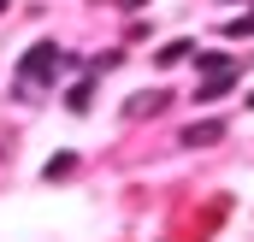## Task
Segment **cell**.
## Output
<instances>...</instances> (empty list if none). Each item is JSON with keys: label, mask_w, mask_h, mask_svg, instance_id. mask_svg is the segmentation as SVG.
Here are the masks:
<instances>
[{"label": "cell", "mask_w": 254, "mask_h": 242, "mask_svg": "<svg viewBox=\"0 0 254 242\" xmlns=\"http://www.w3.org/2000/svg\"><path fill=\"white\" fill-rule=\"evenodd\" d=\"M12 71H18V95L48 89V83H54V71H60V42H48V36H42V42H30V48H24V60L12 65Z\"/></svg>", "instance_id": "6da1fadb"}, {"label": "cell", "mask_w": 254, "mask_h": 242, "mask_svg": "<svg viewBox=\"0 0 254 242\" xmlns=\"http://www.w3.org/2000/svg\"><path fill=\"white\" fill-rule=\"evenodd\" d=\"M166 107H172V95H166V89H136L119 113H125V119H148V113H166Z\"/></svg>", "instance_id": "7a4b0ae2"}, {"label": "cell", "mask_w": 254, "mask_h": 242, "mask_svg": "<svg viewBox=\"0 0 254 242\" xmlns=\"http://www.w3.org/2000/svg\"><path fill=\"white\" fill-rule=\"evenodd\" d=\"M225 136V119H201V124H184V148H207Z\"/></svg>", "instance_id": "3957f363"}, {"label": "cell", "mask_w": 254, "mask_h": 242, "mask_svg": "<svg viewBox=\"0 0 254 242\" xmlns=\"http://www.w3.org/2000/svg\"><path fill=\"white\" fill-rule=\"evenodd\" d=\"M95 83H101V77H95V71H83V77L65 89V107H71V113H89V101H95Z\"/></svg>", "instance_id": "277c9868"}, {"label": "cell", "mask_w": 254, "mask_h": 242, "mask_svg": "<svg viewBox=\"0 0 254 242\" xmlns=\"http://www.w3.org/2000/svg\"><path fill=\"white\" fill-rule=\"evenodd\" d=\"M237 89V71H219V77H201L195 83V101H219V95H231Z\"/></svg>", "instance_id": "5b68a950"}, {"label": "cell", "mask_w": 254, "mask_h": 242, "mask_svg": "<svg viewBox=\"0 0 254 242\" xmlns=\"http://www.w3.org/2000/svg\"><path fill=\"white\" fill-rule=\"evenodd\" d=\"M190 54H195V42H190V36H178V42H166V48L154 54V65H184Z\"/></svg>", "instance_id": "8992f818"}, {"label": "cell", "mask_w": 254, "mask_h": 242, "mask_svg": "<svg viewBox=\"0 0 254 242\" xmlns=\"http://www.w3.org/2000/svg\"><path fill=\"white\" fill-rule=\"evenodd\" d=\"M71 172H77V154H54V160L42 166V178H48V183H60V178H71Z\"/></svg>", "instance_id": "52a82bcc"}, {"label": "cell", "mask_w": 254, "mask_h": 242, "mask_svg": "<svg viewBox=\"0 0 254 242\" xmlns=\"http://www.w3.org/2000/svg\"><path fill=\"white\" fill-rule=\"evenodd\" d=\"M225 36H231V42H243V36H254V6H249V12H237V18L225 24Z\"/></svg>", "instance_id": "ba28073f"}, {"label": "cell", "mask_w": 254, "mask_h": 242, "mask_svg": "<svg viewBox=\"0 0 254 242\" xmlns=\"http://www.w3.org/2000/svg\"><path fill=\"white\" fill-rule=\"evenodd\" d=\"M119 60H125V54H119V48H107V54H95V60L83 65V71H95V77H107V71H113Z\"/></svg>", "instance_id": "9c48e42d"}, {"label": "cell", "mask_w": 254, "mask_h": 242, "mask_svg": "<svg viewBox=\"0 0 254 242\" xmlns=\"http://www.w3.org/2000/svg\"><path fill=\"white\" fill-rule=\"evenodd\" d=\"M195 65H201V71H207V77H219V71H237V65L225 60V54H195Z\"/></svg>", "instance_id": "30bf717a"}, {"label": "cell", "mask_w": 254, "mask_h": 242, "mask_svg": "<svg viewBox=\"0 0 254 242\" xmlns=\"http://www.w3.org/2000/svg\"><path fill=\"white\" fill-rule=\"evenodd\" d=\"M113 6H119V12H136V6H148V0H113Z\"/></svg>", "instance_id": "8fae6325"}, {"label": "cell", "mask_w": 254, "mask_h": 242, "mask_svg": "<svg viewBox=\"0 0 254 242\" xmlns=\"http://www.w3.org/2000/svg\"><path fill=\"white\" fill-rule=\"evenodd\" d=\"M0 12H6V0H0Z\"/></svg>", "instance_id": "7c38bea8"}, {"label": "cell", "mask_w": 254, "mask_h": 242, "mask_svg": "<svg viewBox=\"0 0 254 242\" xmlns=\"http://www.w3.org/2000/svg\"><path fill=\"white\" fill-rule=\"evenodd\" d=\"M249 107H254V95H249Z\"/></svg>", "instance_id": "4fadbf2b"}]
</instances>
